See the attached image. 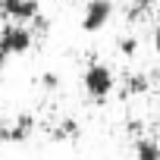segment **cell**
I'll return each instance as SVG.
<instances>
[{"label": "cell", "instance_id": "6da1fadb", "mask_svg": "<svg viewBox=\"0 0 160 160\" xmlns=\"http://www.w3.org/2000/svg\"><path fill=\"white\" fill-rule=\"evenodd\" d=\"M82 85H85L88 98H94V101L110 98V94H113V85H116L113 69H110L107 63H91V66L85 69V75H82Z\"/></svg>", "mask_w": 160, "mask_h": 160}, {"label": "cell", "instance_id": "7a4b0ae2", "mask_svg": "<svg viewBox=\"0 0 160 160\" xmlns=\"http://www.w3.org/2000/svg\"><path fill=\"white\" fill-rule=\"evenodd\" d=\"M32 44H35V32L25 28V25L10 22V25L0 28V50H3V57H10V53H25V50H32Z\"/></svg>", "mask_w": 160, "mask_h": 160}, {"label": "cell", "instance_id": "3957f363", "mask_svg": "<svg viewBox=\"0 0 160 160\" xmlns=\"http://www.w3.org/2000/svg\"><path fill=\"white\" fill-rule=\"evenodd\" d=\"M113 16V0H88L82 13V28L85 32H101Z\"/></svg>", "mask_w": 160, "mask_h": 160}, {"label": "cell", "instance_id": "277c9868", "mask_svg": "<svg viewBox=\"0 0 160 160\" xmlns=\"http://www.w3.org/2000/svg\"><path fill=\"white\" fill-rule=\"evenodd\" d=\"M0 13L7 19H13L16 25L19 22H35L41 16V3L38 0H0Z\"/></svg>", "mask_w": 160, "mask_h": 160}, {"label": "cell", "instance_id": "5b68a950", "mask_svg": "<svg viewBox=\"0 0 160 160\" xmlns=\"http://www.w3.org/2000/svg\"><path fill=\"white\" fill-rule=\"evenodd\" d=\"M135 160H160V144L154 138H138L135 141Z\"/></svg>", "mask_w": 160, "mask_h": 160}, {"label": "cell", "instance_id": "8992f818", "mask_svg": "<svg viewBox=\"0 0 160 160\" xmlns=\"http://www.w3.org/2000/svg\"><path fill=\"white\" fill-rule=\"evenodd\" d=\"M28 132H32V116H19V119H16V126L3 132V141H25V138H28Z\"/></svg>", "mask_w": 160, "mask_h": 160}, {"label": "cell", "instance_id": "52a82bcc", "mask_svg": "<svg viewBox=\"0 0 160 160\" xmlns=\"http://www.w3.org/2000/svg\"><path fill=\"white\" fill-rule=\"evenodd\" d=\"M144 91H148V75L144 72H129L122 94H144Z\"/></svg>", "mask_w": 160, "mask_h": 160}, {"label": "cell", "instance_id": "ba28073f", "mask_svg": "<svg viewBox=\"0 0 160 160\" xmlns=\"http://www.w3.org/2000/svg\"><path fill=\"white\" fill-rule=\"evenodd\" d=\"M151 7H154V0H135V3L129 7V16H126V19H129V22H135V19H141Z\"/></svg>", "mask_w": 160, "mask_h": 160}, {"label": "cell", "instance_id": "9c48e42d", "mask_svg": "<svg viewBox=\"0 0 160 160\" xmlns=\"http://www.w3.org/2000/svg\"><path fill=\"white\" fill-rule=\"evenodd\" d=\"M119 53H126V57H135V53H138V38H132V35H122V38H119Z\"/></svg>", "mask_w": 160, "mask_h": 160}, {"label": "cell", "instance_id": "30bf717a", "mask_svg": "<svg viewBox=\"0 0 160 160\" xmlns=\"http://www.w3.org/2000/svg\"><path fill=\"white\" fill-rule=\"evenodd\" d=\"M154 50L160 53V19H157V25H154Z\"/></svg>", "mask_w": 160, "mask_h": 160}, {"label": "cell", "instance_id": "8fae6325", "mask_svg": "<svg viewBox=\"0 0 160 160\" xmlns=\"http://www.w3.org/2000/svg\"><path fill=\"white\" fill-rule=\"evenodd\" d=\"M44 85H47V88H53V85H57V75H50V72H47V75H44Z\"/></svg>", "mask_w": 160, "mask_h": 160}, {"label": "cell", "instance_id": "7c38bea8", "mask_svg": "<svg viewBox=\"0 0 160 160\" xmlns=\"http://www.w3.org/2000/svg\"><path fill=\"white\" fill-rule=\"evenodd\" d=\"M3 60H7V57H3V50H0V69H3Z\"/></svg>", "mask_w": 160, "mask_h": 160}, {"label": "cell", "instance_id": "4fadbf2b", "mask_svg": "<svg viewBox=\"0 0 160 160\" xmlns=\"http://www.w3.org/2000/svg\"><path fill=\"white\" fill-rule=\"evenodd\" d=\"M0 141H3V129H0Z\"/></svg>", "mask_w": 160, "mask_h": 160}]
</instances>
